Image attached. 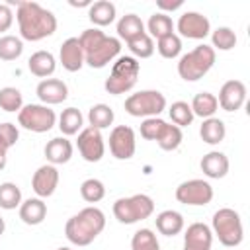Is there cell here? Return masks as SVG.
Masks as SVG:
<instances>
[{
	"label": "cell",
	"mask_w": 250,
	"mask_h": 250,
	"mask_svg": "<svg viewBox=\"0 0 250 250\" xmlns=\"http://www.w3.org/2000/svg\"><path fill=\"white\" fill-rule=\"evenodd\" d=\"M20 39L41 41L57 31V16L37 2H16Z\"/></svg>",
	"instance_id": "6da1fadb"
},
{
	"label": "cell",
	"mask_w": 250,
	"mask_h": 250,
	"mask_svg": "<svg viewBox=\"0 0 250 250\" xmlns=\"http://www.w3.org/2000/svg\"><path fill=\"white\" fill-rule=\"evenodd\" d=\"M78 41L84 51V64H88L90 68L107 66L111 61L119 57V51H121V41L117 37L105 35L100 27L84 29Z\"/></svg>",
	"instance_id": "7a4b0ae2"
},
{
	"label": "cell",
	"mask_w": 250,
	"mask_h": 250,
	"mask_svg": "<svg viewBox=\"0 0 250 250\" xmlns=\"http://www.w3.org/2000/svg\"><path fill=\"white\" fill-rule=\"evenodd\" d=\"M105 229V215L98 207H84L76 215H72L64 225V234L74 246L92 244L98 234Z\"/></svg>",
	"instance_id": "3957f363"
},
{
	"label": "cell",
	"mask_w": 250,
	"mask_h": 250,
	"mask_svg": "<svg viewBox=\"0 0 250 250\" xmlns=\"http://www.w3.org/2000/svg\"><path fill=\"white\" fill-rule=\"evenodd\" d=\"M217 53L211 45L201 43L197 47H193L191 51H188L186 55L180 57L178 61V74L182 80L186 82H195L199 78H203L215 64Z\"/></svg>",
	"instance_id": "277c9868"
},
{
	"label": "cell",
	"mask_w": 250,
	"mask_h": 250,
	"mask_svg": "<svg viewBox=\"0 0 250 250\" xmlns=\"http://www.w3.org/2000/svg\"><path fill=\"white\" fill-rule=\"evenodd\" d=\"M141 72V62L127 55V57H117L115 62L111 64V72L105 78V92L111 96H119V94H127L133 90V86L137 84Z\"/></svg>",
	"instance_id": "5b68a950"
},
{
	"label": "cell",
	"mask_w": 250,
	"mask_h": 250,
	"mask_svg": "<svg viewBox=\"0 0 250 250\" xmlns=\"http://www.w3.org/2000/svg\"><path fill=\"white\" fill-rule=\"evenodd\" d=\"M211 232L219 238V242L227 248H236L244 238L242 219L240 215L230 207H221L213 213L211 221Z\"/></svg>",
	"instance_id": "8992f818"
},
{
	"label": "cell",
	"mask_w": 250,
	"mask_h": 250,
	"mask_svg": "<svg viewBox=\"0 0 250 250\" xmlns=\"http://www.w3.org/2000/svg\"><path fill=\"white\" fill-rule=\"evenodd\" d=\"M154 213V201L146 193H135L129 197H119L113 203V215L123 225H135L148 219Z\"/></svg>",
	"instance_id": "52a82bcc"
},
{
	"label": "cell",
	"mask_w": 250,
	"mask_h": 250,
	"mask_svg": "<svg viewBox=\"0 0 250 250\" xmlns=\"http://www.w3.org/2000/svg\"><path fill=\"white\" fill-rule=\"evenodd\" d=\"M123 107L133 117H158L166 109V98L158 90H141L131 94Z\"/></svg>",
	"instance_id": "ba28073f"
},
{
	"label": "cell",
	"mask_w": 250,
	"mask_h": 250,
	"mask_svg": "<svg viewBox=\"0 0 250 250\" xmlns=\"http://www.w3.org/2000/svg\"><path fill=\"white\" fill-rule=\"evenodd\" d=\"M18 123L31 133H47L55 127L57 115L49 105L27 104L18 111Z\"/></svg>",
	"instance_id": "9c48e42d"
},
{
	"label": "cell",
	"mask_w": 250,
	"mask_h": 250,
	"mask_svg": "<svg viewBox=\"0 0 250 250\" xmlns=\"http://www.w3.org/2000/svg\"><path fill=\"white\" fill-rule=\"evenodd\" d=\"M176 199L180 203L191 205V207L207 205L213 199V186L207 180H201V178L186 180L176 188Z\"/></svg>",
	"instance_id": "30bf717a"
},
{
	"label": "cell",
	"mask_w": 250,
	"mask_h": 250,
	"mask_svg": "<svg viewBox=\"0 0 250 250\" xmlns=\"http://www.w3.org/2000/svg\"><path fill=\"white\" fill-rule=\"evenodd\" d=\"M76 146H78L80 156L86 162H100L105 154V143H104L102 131H98L94 127H84L78 133Z\"/></svg>",
	"instance_id": "8fae6325"
},
{
	"label": "cell",
	"mask_w": 250,
	"mask_h": 250,
	"mask_svg": "<svg viewBox=\"0 0 250 250\" xmlns=\"http://www.w3.org/2000/svg\"><path fill=\"white\" fill-rule=\"evenodd\" d=\"M137 150V139L135 131L129 125H117L109 133V152L117 160H129L135 156Z\"/></svg>",
	"instance_id": "7c38bea8"
},
{
	"label": "cell",
	"mask_w": 250,
	"mask_h": 250,
	"mask_svg": "<svg viewBox=\"0 0 250 250\" xmlns=\"http://www.w3.org/2000/svg\"><path fill=\"white\" fill-rule=\"evenodd\" d=\"M174 27L178 29L180 37L188 39H205L211 33V21L199 12H184Z\"/></svg>",
	"instance_id": "4fadbf2b"
},
{
	"label": "cell",
	"mask_w": 250,
	"mask_h": 250,
	"mask_svg": "<svg viewBox=\"0 0 250 250\" xmlns=\"http://www.w3.org/2000/svg\"><path fill=\"white\" fill-rule=\"evenodd\" d=\"M221 109L232 113V111H238L244 102H246V86L242 80H227L221 90H219V98H217Z\"/></svg>",
	"instance_id": "5bb4252c"
},
{
	"label": "cell",
	"mask_w": 250,
	"mask_h": 250,
	"mask_svg": "<svg viewBox=\"0 0 250 250\" xmlns=\"http://www.w3.org/2000/svg\"><path fill=\"white\" fill-rule=\"evenodd\" d=\"M59 186V170L57 166L53 164H43L39 166L35 172H33V178H31V189L35 191L37 197L45 199V197H51L55 193Z\"/></svg>",
	"instance_id": "9a60e30c"
},
{
	"label": "cell",
	"mask_w": 250,
	"mask_h": 250,
	"mask_svg": "<svg viewBox=\"0 0 250 250\" xmlns=\"http://www.w3.org/2000/svg\"><path fill=\"white\" fill-rule=\"evenodd\" d=\"M35 94L43 105H57L68 98V86L59 78H45L37 84Z\"/></svg>",
	"instance_id": "2e32d148"
},
{
	"label": "cell",
	"mask_w": 250,
	"mask_h": 250,
	"mask_svg": "<svg viewBox=\"0 0 250 250\" xmlns=\"http://www.w3.org/2000/svg\"><path fill=\"white\" fill-rule=\"evenodd\" d=\"M213 232L205 223H191L184 232V250H211Z\"/></svg>",
	"instance_id": "e0dca14e"
},
{
	"label": "cell",
	"mask_w": 250,
	"mask_h": 250,
	"mask_svg": "<svg viewBox=\"0 0 250 250\" xmlns=\"http://www.w3.org/2000/svg\"><path fill=\"white\" fill-rule=\"evenodd\" d=\"M59 62L68 72H78L84 66V51L78 37H68L66 41H62L59 51Z\"/></svg>",
	"instance_id": "ac0fdd59"
},
{
	"label": "cell",
	"mask_w": 250,
	"mask_h": 250,
	"mask_svg": "<svg viewBox=\"0 0 250 250\" xmlns=\"http://www.w3.org/2000/svg\"><path fill=\"white\" fill-rule=\"evenodd\" d=\"M43 152H45L47 164L59 166V164H66V162L72 158L74 146H72V143H70L66 137H55V139H51V141L45 145Z\"/></svg>",
	"instance_id": "d6986e66"
},
{
	"label": "cell",
	"mask_w": 250,
	"mask_h": 250,
	"mask_svg": "<svg viewBox=\"0 0 250 250\" xmlns=\"http://www.w3.org/2000/svg\"><path fill=\"white\" fill-rule=\"evenodd\" d=\"M199 166H201V172H203L207 178H211V180L225 178V176L229 174V168H230L227 154L221 152V150H211V152H207V154L201 158Z\"/></svg>",
	"instance_id": "ffe728a7"
},
{
	"label": "cell",
	"mask_w": 250,
	"mask_h": 250,
	"mask_svg": "<svg viewBox=\"0 0 250 250\" xmlns=\"http://www.w3.org/2000/svg\"><path fill=\"white\" fill-rule=\"evenodd\" d=\"M18 209H20V219L29 227L41 225L47 217V203L41 197H29V199L21 201V205Z\"/></svg>",
	"instance_id": "44dd1931"
},
{
	"label": "cell",
	"mask_w": 250,
	"mask_h": 250,
	"mask_svg": "<svg viewBox=\"0 0 250 250\" xmlns=\"http://www.w3.org/2000/svg\"><path fill=\"white\" fill-rule=\"evenodd\" d=\"M27 68H29V72H31L33 76L45 80V78H49V76L55 72V68H57V59H55L53 53L41 49V51H35V53L29 57Z\"/></svg>",
	"instance_id": "7402d4cb"
},
{
	"label": "cell",
	"mask_w": 250,
	"mask_h": 250,
	"mask_svg": "<svg viewBox=\"0 0 250 250\" xmlns=\"http://www.w3.org/2000/svg\"><path fill=\"white\" fill-rule=\"evenodd\" d=\"M156 223V230L164 236H176L184 230L186 223H184V215L180 211H174V209H166L162 213L156 215L154 219Z\"/></svg>",
	"instance_id": "603a6c76"
},
{
	"label": "cell",
	"mask_w": 250,
	"mask_h": 250,
	"mask_svg": "<svg viewBox=\"0 0 250 250\" xmlns=\"http://www.w3.org/2000/svg\"><path fill=\"white\" fill-rule=\"evenodd\" d=\"M115 16H117L115 4L109 2V0L92 2V6L88 8V18H90V21H92L96 27H105V25L113 23V21H115Z\"/></svg>",
	"instance_id": "cb8c5ba5"
},
{
	"label": "cell",
	"mask_w": 250,
	"mask_h": 250,
	"mask_svg": "<svg viewBox=\"0 0 250 250\" xmlns=\"http://www.w3.org/2000/svg\"><path fill=\"white\" fill-rule=\"evenodd\" d=\"M143 33H145V23L137 14H125L119 18V21H117V39L119 41L123 39L125 43H129L131 39H135Z\"/></svg>",
	"instance_id": "d4e9b609"
},
{
	"label": "cell",
	"mask_w": 250,
	"mask_h": 250,
	"mask_svg": "<svg viewBox=\"0 0 250 250\" xmlns=\"http://www.w3.org/2000/svg\"><path fill=\"white\" fill-rule=\"evenodd\" d=\"M199 137L207 145H219V143H223L225 137H227V127H225L223 119H219V117H207V119H203L201 127H199Z\"/></svg>",
	"instance_id": "484cf974"
},
{
	"label": "cell",
	"mask_w": 250,
	"mask_h": 250,
	"mask_svg": "<svg viewBox=\"0 0 250 250\" xmlns=\"http://www.w3.org/2000/svg\"><path fill=\"white\" fill-rule=\"evenodd\" d=\"M59 129H61V133L64 135V137H72V135H78L84 127V115L80 113V109H76V107H66V109H62V113L59 115Z\"/></svg>",
	"instance_id": "4316f807"
},
{
	"label": "cell",
	"mask_w": 250,
	"mask_h": 250,
	"mask_svg": "<svg viewBox=\"0 0 250 250\" xmlns=\"http://www.w3.org/2000/svg\"><path fill=\"white\" fill-rule=\"evenodd\" d=\"M193 115L201 117V119H207V117H215V111L219 109V102H217V96L211 94V92H199L193 96L191 104H189Z\"/></svg>",
	"instance_id": "83f0119b"
},
{
	"label": "cell",
	"mask_w": 250,
	"mask_h": 250,
	"mask_svg": "<svg viewBox=\"0 0 250 250\" xmlns=\"http://www.w3.org/2000/svg\"><path fill=\"white\" fill-rule=\"evenodd\" d=\"M152 39H162L170 33H174V21L168 14H162V12H156L148 18L146 21V29H145Z\"/></svg>",
	"instance_id": "f1b7e54d"
},
{
	"label": "cell",
	"mask_w": 250,
	"mask_h": 250,
	"mask_svg": "<svg viewBox=\"0 0 250 250\" xmlns=\"http://www.w3.org/2000/svg\"><path fill=\"white\" fill-rule=\"evenodd\" d=\"M115 119V113L113 109L107 105V104H96L88 109V127H94L98 131L102 129H107Z\"/></svg>",
	"instance_id": "f546056e"
},
{
	"label": "cell",
	"mask_w": 250,
	"mask_h": 250,
	"mask_svg": "<svg viewBox=\"0 0 250 250\" xmlns=\"http://www.w3.org/2000/svg\"><path fill=\"white\" fill-rule=\"evenodd\" d=\"M182 141H184V133H182V129L178 127V125H174V123H166L164 125V129H162V133H160V137L156 139V143H158V146L162 148V150H176L180 145H182Z\"/></svg>",
	"instance_id": "4dcf8cb0"
},
{
	"label": "cell",
	"mask_w": 250,
	"mask_h": 250,
	"mask_svg": "<svg viewBox=\"0 0 250 250\" xmlns=\"http://www.w3.org/2000/svg\"><path fill=\"white\" fill-rule=\"evenodd\" d=\"M23 53V41L16 35H2L0 37V61H16Z\"/></svg>",
	"instance_id": "1f68e13d"
},
{
	"label": "cell",
	"mask_w": 250,
	"mask_h": 250,
	"mask_svg": "<svg viewBox=\"0 0 250 250\" xmlns=\"http://www.w3.org/2000/svg\"><path fill=\"white\" fill-rule=\"evenodd\" d=\"M21 205V189L14 182L0 184V209L12 211Z\"/></svg>",
	"instance_id": "d6a6232c"
},
{
	"label": "cell",
	"mask_w": 250,
	"mask_h": 250,
	"mask_svg": "<svg viewBox=\"0 0 250 250\" xmlns=\"http://www.w3.org/2000/svg\"><path fill=\"white\" fill-rule=\"evenodd\" d=\"M211 47L215 51L217 49L219 51H230V49H234L236 47V33L230 27H227V25L213 29L211 31Z\"/></svg>",
	"instance_id": "836d02e7"
},
{
	"label": "cell",
	"mask_w": 250,
	"mask_h": 250,
	"mask_svg": "<svg viewBox=\"0 0 250 250\" xmlns=\"http://www.w3.org/2000/svg\"><path fill=\"white\" fill-rule=\"evenodd\" d=\"M127 47H129V51H131V57H135L137 61H139V59H148V57H152V53H154V39L145 31L143 35L131 39V41L127 43Z\"/></svg>",
	"instance_id": "e575fe53"
},
{
	"label": "cell",
	"mask_w": 250,
	"mask_h": 250,
	"mask_svg": "<svg viewBox=\"0 0 250 250\" xmlns=\"http://www.w3.org/2000/svg\"><path fill=\"white\" fill-rule=\"evenodd\" d=\"M80 195L86 203H98L105 197V186L98 178H88L80 184Z\"/></svg>",
	"instance_id": "d590c367"
},
{
	"label": "cell",
	"mask_w": 250,
	"mask_h": 250,
	"mask_svg": "<svg viewBox=\"0 0 250 250\" xmlns=\"http://www.w3.org/2000/svg\"><path fill=\"white\" fill-rule=\"evenodd\" d=\"M21 107H23V96L18 88L6 86L0 90V109H4L8 113H16Z\"/></svg>",
	"instance_id": "8d00e7d4"
},
{
	"label": "cell",
	"mask_w": 250,
	"mask_h": 250,
	"mask_svg": "<svg viewBox=\"0 0 250 250\" xmlns=\"http://www.w3.org/2000/svg\"><path fill=\"white\" fill-rule=\"evenodd\" d=\"M154 49H156V51L160 53V57H164V59H176V57H180V53H182V37L174 31V33H170V35L158 39Z\"/></svg>",
	"instance_id": "74e56055"
},
{
	"label": "cell",
	"mask_w": 250,
	"mask_h": 250,
	"mask_svg": "<svg viewBox=\"0 0 250 250\" xmlns=\"http://www.w3.org/2000/svg\"><path fill=\"white\" fill-rule=\"evenodd\" d=\"M168 113H170L172 123H174V125H178L180 129H182V127L191 125V121H193V117H195V115H193V111H191V107H189V104H188V102H182V100L174 102V104L170 105Z\"/></svg>",
	"instance_id": "f35d334b"
},
{
	"label": "cell",
	"mask_w": 250,
	"mask_h": 250,
	"mask_svg": "<svg viewBox=\"0 0 250 250\" xmlns=\"http://www.w3.org/2000/svg\"><path fill=\"white\" fill-rule=\"evenodd\" d=\"M131 250H160V242L150 229H139L131 238Z\"/></svg>",
	"instance_id": "ab89813d"
},
{
	"label": "cell",
	"mask_w": 250,
	"mask_h": 250,
	"mask_svg": "<svg viewBox=\"0 0 250 250\" xmlns=\"http://www.w3.org/2000/svg\"><path fill=\"white\" fill-rule=\"evenodd\" d=\"M164 125H166V121L160 117H146L141 123V137L146 141H156L160 137Z\"/></svg>",
	"instance_id": "60d3db41"
},
{
	"label": "cell",
	"mask_w": 250,
	"mask_h": 250,
	"mask_svg": "<svg viewBox=\"0 0 250 250\" xmlns=\"http://www.w3.org/2000/svg\"><path fill=\"white\" fill-rule=\"evenodd\" d=\"M18 139H20V131L14 123L6 121V123L0 125V143H4L8 148H12L18 143Z\"/></svg>",
	"instance_id": "b9f144b4"
},
{
	"label": "cell",
	"mask_w": 250,
	"mask_h": 250,
	"mask_svg": "<svg viewBox=\"0 0 250 250\" xmlns=\"http://www.w3.org/2000/svg\"><path fill=\"white\" fill-rule=\"evenodd\" d=\"M14 23V12L10 4H0V33L8 31Z\"/></svg>",
	"instance_id": "7bdbcfd3"
},
{
	"label": "cell",
	"mask_w": 250,
	"mask_h": 250,
	"mask_svg": "<svg viewBox=\"0 0 250 250\" xmlns=\"http://www.w3.org/2000/svg\"><path fill=\"white\" fill-rule=\"evenodd\" d=\"M182 0H176V2H166V0H158L156 2V6L162 10V14H166V12H174V10H178V8H182Z\"/></svg>",
	"instance_id": "ee69618b"
},
{
	"label": "cell",
	"mask_w": 250,
	"mask_h": 250,
	"mask_svg": "<svg viewBox=\"0 0 250 250\" xmlns=\"http://www.w3.org/2000/svg\"><path fill=\"white\" fill-rule=\"evenodd\" d=\"M4 230H6V221L2 219V215H0V236L4 234Z\"/></svg>",
	"instance_id": "f6af8a7d"
},
{
	"label": "cell",
	"mask_w": 250,
	"mask_h": 250,
	"mask_svg": "<svg viewBox=\"0 0 250 250\" xmlns=\"http://www.w3.org/2000/svg\"><path fill=\"white\" fill-rule=\"evenodd\" d=\"M6 162H8V156H0V170L6 168Z\"/></svg>",
	"instance_id": "bcb514c9"
},
{
	"label": "cell",
	"mask_w": 250,
	"mask_h": 250,
	"mask_svg": "<svg viewBox=\"0 0 250 250\" xmlns=\"http://www.w3.org/2000/svg\"><path fill=\"white\" fill-rule=\"evenodd\" d=\"M57 250H72V248H68V246H61V248H57Z\"/></svg>",
	"instance_id": "7dc6e473"
}]
</instances>
